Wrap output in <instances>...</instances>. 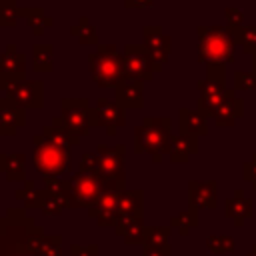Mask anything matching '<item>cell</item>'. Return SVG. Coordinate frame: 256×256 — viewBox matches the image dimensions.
I'll use <instances>...</instances> for the list:
<instances>
[{
    "instance_id": "14",
    "label": "cell",
    "mask_w": 256,
    "mask_h": 256,
    "mask_svg": "<svg viewBox=\"0 0 256 256\" xmlns=\"http://www.w3.org/2000/svg\"><path fill=\"white\" fill-rule=\"evenodd\" d=\"M96 110V124L106 130L108 136H116L118 128L126 124V110L118 106L114 100H104L100 98L94 106Z\"/></svg>"
},
{
    "instance_id": "2",
    "label": "cell",
    "mask_w": 256,
    "mask_h": 256,
    "mask_svg": "<svg viewBox=\"0 0 256 256\" xmlns=\"http://www.w3.org/2000/svg\"><path fill=\"white\" fill-rule=\"evenodd\" d=\"M174 140L172 124L168 116H146L140 126L134 128V152L150 154L156 164L170 152Z\"/></svg>"
},
{
    "instance_id": "32",
    "label": "cell",
    "mask_w": 256,
    "mask_h": 256,
    "mask_svg": "<svg viewBox=\"0 0 256 256\" xmlns=\"http://www.w3.org/2000/svg\"><path fill=\"white\" fill-rule=\"evenodd\" d=\"M170 232H172L170 226H146L144 228V248L146 246H164V244H170L168 242Z\"/></svg>"
},
{
    "instance_id": "27",
    "label": "cell",
    "mask_w": 256,
    "mask_h": 256,
    "mask_svg": "<svg viewBox=\"0 0 256 256\" xmlns=\"http://www.w3.org/2000/svg\"><path fill=\"white\" fill-rule=\"evenodd\" d=\"M44 194H46V190L44 188L42 190L36 188V182L34 180H26L24 186L20 190H16L14 196L24 202V208H28V210H40L42 200H44Z\"/></svg>"
},
{
    "instance_id": "12",
    "label": "cell",
    "mask_w": 256,
    "mask_h": 256,
    "mask_svg": "<svg viewBox=\"0 0 256 256\" xmlns=\"http://www.w3.org/2000/svg\"><path fill=\"white\" fill-rule=\"evenodd\" d=\"M142 46L148 50L156 66H164L172 52V38L162 30V26H144L142 28Z\"/></svg>"
},
{
    "instance_id": "35",
    "label": "cell",
    "mask_w": 256,
    "mask_h": 256,
    "mask_svg": "<svg viewBox=\"0 0 256 256\" xmlns=\"http://www.w3.org/2000/svg\"><path fill=\"white\" fill-rule=\"evenodd\" d=\"M140 224H144V218L142 216H118L116 224H114V230L118 236H128L134 228H138Z\"/></svg>"
},
{
    "instance_id": "45",
    "label": "cell",
    "mask_w": 256,
    "mask_h": 256,
    "mask_svg": "<svg viewBox=\"0 0 256 256\" xmlns=\"http://www.w3.org/2000/svg\"><path fill=\"white\" fill-rule=\"evenodd\" d=\"M152 6H154V0H124V8L128 10L132 8L142 10V8H152Z\"/></svg>"
},
{
    "instance_id": "11",
    "label": "cell",
    "mask_w": 256,
    "mask_h": 256,
    "mask_svg": "<svg viewBox=\"0 0 256 256\" xmlns=\"http://www.w3.org/2000/svg\"><path fill=\"white\" fill-rule=\"evenodd\" d=\"M20 80H26V56L14 44H8L0 54V90L6 92Z\"/></svg>"
},
{
    "instance_id": "23",
    "label": "cell",
    "mask_w": 256,
    "mask_h": 256,
    "mask_svg": "<svg viewBox=\"0 0 256 256\" xmlns=\"http://www.w3.org/2000/svg\"><path fill=\"white\" fill-rule=\"evenodd\" d=\"M242 116H244V100L238 96H230L214 110L212 120L218 126H234V122Z\"/></svg>"
},
{
    "instance_id": "47",
    "label": "cell",
    "mask_w": 256,
    "mask_h": 256,
    "mask_svg": "<svg viewBox=\"0 0 256 256\" xmlns=\"http://www.w3.org/2000/svg\"><path fill=\"white\" fill-rule=\"evenodd\" d=\"M252 72H256V54L252 56Z\"/></svg>"
},
{
    "instance_id": "6",
    "label": "cell",
    "mask_w": 256,
    "mask_h": 256,
    "mask_svg": "<svg viewBox=\"0 0 256 256\" xmlns=\"http://www.w3.org/2000/svg\"><path fill=\"white\" fill-rule=\"evenodd\" d=\"M32 142H34L32 162H34V168L44 178H60L70 168V150L68 148L48 142L42 134H34Z\"/></svg>"
},
{
    "instance_id": "26",
    "label": "cell",
    "mask_w": 256,
    "mask_h": 256,
    "mask_svg": "<svg viewBox=\"0 0 256 256\" xmlns=\"http://www.w3.org/2000/svg\"><path fill=\"white\" fill-rule=\"evenodd\" d=\"M32 68L36 72L54 70V46L52 44H34L32 46Z\"/></svg>"
},
{
    "instance_id": "40",
    "label": "cell",
    "mask_w": 256,
    "mask_h": 256,
    "mask_svg": "<svg viewBox=\"0 0 256 256\" xmlns=\"http://www.w3.org/2000/svg\"><path fill=\"white\" fill-rule=\"evenodd\" d=\"M44 188L50 194H64V196H68V180H62V178H44Z\"/></svg>"
},
{
    "instance_id": "8",
    "label": "cell",
    "mask_w": 256,
    "mask_h": 256,
    "mask_svg": "<svg viewBox=\"0 0 256 256\" xmlns=\"http://www.w3.org/2000/svg\"><path fill=\"white\" fill-rule=\"evenodd\" d=\"M102 192L104 186L96 174L76 170L68 180V208H90Z\"/></svg>"
},
{
    "instance_id": "13",
    "label": "cell",
    "mask_w": 256,
    "mask_h": 256,
    "mask_svg": "<svg viewBox=\"0 0 256 256\" xmlns=\"http://www.w3.org/2000/svg\"><path fill=\"white\" fill-rule=\"evenodd\" d=\"M114 102L124 110H142L144 108V82L124 76L114 88Z\"/></svg>"
},
{
    "instance_id": "18",
    "label": "cell",
    "mask_w": 256,
    "mask_h": 256,
    "mask_svg": "<svg viewBox=\"0 0 256 256\" xmlns=\"http://www.w3.org/2000/svg\"><path fill=\"white\" fill-rule=\"evenodd\" d=\"M224 212L226 218H230L234 222V226H244V222L248 218L254 216V202L250 198L244 196V190H236L224 204Z\"/></svg>"
},
{
    "instance_id": "34",
    "label": "cell",
    "mask_w": 256,
    "mask_h": 256,
    "mask_svg": "<svg viewBox=\"0 0 256 256\" xmlns=\"http://www.w3.org/2000/svg\"><path fill=\"white\" fill-rule=\"evenodd\" d=\"M206 248H208L212 254L232 252V250H234V240H232L230 236H224V234L208 236V238H206Z\"/></svg>"
},
{
    "instance_id": "17",
    "label": "cell",
    "mask_w": 256,
    "mask_h": 256,
    "mask_svg": "<svg viewBox=\"0 0 256 256\" xmlns=\"http://www.w3.org/2000/svg\"><path fill=\"white\" fill-rule=\"evenodd\" d=\"M22 126H26V112L6 96L0 98V136H14Z\"/></svg>"
},
{
    "instance_id": "16",
    "label": "cell",
    "mask_w": 256,
    "mask_h": 256,
    "mask_svg": "<svg viewBox=\"0 0 256 256\" xmlns=\"http://www.w3.org/2000/svg\"><path fill=\"white\" fill-rule=\"evenodd\" d=\"M118 198H120V192L104 190L98 196V200L88 208L90 218H94L98 222V226H112L114 228V224L118 220Z\"/></svg>"
},
{
    "instance_id": "42",
    "label": "cell",
    "mask_w": 256,
    "mask_h": 256,
    "mask_svg": "<svg viewBox=\"0 0 256 256\" xmlns=\"http://www.w3.org/2000/svg\"><path fill=\"white\" fill-rule=\"evenodd\" d=\"M206 78L214 80V82H226V66H222V64L206 66Z\"/></svg>"
},
{
    "instance_id": "46",
    "label": "cell",
    "mask_w": 256,
    "mask_h": 256,
    "mask_svg": "<svg viewBox=\"0 0 256 256\" xmlns=\"http://www.w3.org/2000/svg\"><path fill=\"white\" fill-rule=\"evenodd\" d=\"M246 256H256V244H254V246H252V250H250V252H248V254H246Z\"/></svg>"
},
{
    "instance_id": "28",
    "label": "cell",
    "mask_w": 256,
    "mask_h": 256,
    "mask_svg": "<svg viewBox=\"0 0 256 256\" xmlns=\"http://www.w3.org/2000/svg\"><path fill=\"white\" fill-rule=\"evenodd\" d=\"M70 36H74L84 46H98V32L86 16H82L78 20V24L70 26Z\"/></svg>"
},
{
    "instance_id": "36",
    "label": "cell",
    "mask_w": 256,
    "mask_h": 256,
    "mask_svg": "<svg viewBox=\"0 0 256 256\" xmlns=\"http://www.w3.org/2000/svg\"><path fill=\"white\" fill-rule=\"evenodd\" d=\"M234 90H244V92L256 90V72L236 70L234 72Z\"/></svg>"
},
{
    "instance_id": "31",
    "label": "cell",
    "mask_w": 256,
    "mask_h": 256,
    "mask_svg": "<svg viewBox=\"0 0 256 256\" xmlns=\"http://www.w3.org/2000/svg\"><path fill=\"white\" fill-rule=\"evenodd\" d=\"M44 190H46V188H44ZM66 208H68V196H64V194H50V192L46 190L44 200H42V206H40V210H42L46 216H58V214H62Z\"/></svg>"
},
{
    "instance_id": "29",
    "label": "cell",
    "mask_w": 256,
    "mask_h": 256,
    "mask_svg": "<svg viewBox=\"0 0 256 256\" xmlns=\"http://www.w3.org/2000/svg\"><path fill=\"white\" fill-rule=\"evenodd\" d=\"M168 226H170V228H174V230H178V234L188 236V234H190V230L198 226V210H196V208H188V210H184V212L176 214V216L170 220V224H168Z\"/></svg>"
},
{
    "instance_id": "5",
    "label": "cell",
    "mask_w": 256,
    "mask_h": 256,
    "mask_svg": "<svg viewBox=\"0 0 256 256\" xmlns=\"http://www.w3.org/2000/svg\"><path fill=\"white\" fill-rule=\"evenodd\" d=\"M96 154H98L96 176L100 178L104 190L124 192L126 190V170H124L126 146L124 144H116V146L100 144Z\"/></svg>"
},
{
    "instance_id": "15",
    "label": "cell",
    "mask_w": 256,
    "mask_h": 256,
    "mask_svg": "<svg viewBox=\"0 0 256 256\" xmlns=\"http://www.w3.org/2000/svg\"><path fill=\"white\" fill-rule=\"evenodd\" d=\"M188 202L196 210H212L218 202V184L214 180H190Z\"/></svg>"
},
{
    "instance_id": "21",
    "label": "cell",
    "mask_w": 256,
    "mask_h": 256,
    "mask_svg": "<svg viewBox=\"0 0 256 256\" xmlns=\"http://www.w3.org/2000/svg\"><path fill=\"white\" fill-rule=\"evenodd\" d=\"M0 172L8 182H26V156L22 152H0Z\"/></svg>"
},
{
    "instance_id": "22",
    "label": "cell",
    "mask_w": 256,
    "mask_h": 256,
    "mask_svg": "<svg viewBox=\"0 0 256 256\" xmlns=\"http://www.w3.org/2000/svg\"><path fill=\"white\" fill-rule=\"evenodd\" d=\"M198 152V138L190 136V134H174L168 158L174 164H186L190 160V156H194Z\"/></svg>"
},
{
    "instance_id": "43",
    "label": "cell",
    "mask_w": 256,
    "mask_h": 256,
    "mask_svg": "<svg viewBox=\"0 0 256 256\" xmlns=\"http://www.w3.org/2000/svg\"><path fill=\"white\" fill-rule=\"evenodd\" d=\"M70 256H98V246L96 244H88V246L72 244L70 246Z\"/></svg>"
},
{
    "instance_id": "1",
    "label": "cell",
    "mask_w": 256,
    "mask_h": 256,
    "mask_svg": "<svg viewBox=\"0 0 256 256\" xmlns=\"http://www.w3.org/2000/svg\"><path fill=\"white\" fill-rule=\"evenodd\" d=\"M44 228L26 216L24 208H8L0 218V256H44Z\"/></svg>"
},
{
    "instance_id": "39",
    "label": "cell",
    "mask_w": 256,
    "mask_h": 256,
    "mask_svg": "<svg viewBox=\"0 0 256 256\" xmlns=\"http://www.w3.org/2000/svg\"><path fill=\"white\" fill-rule=\"evenodd\" d=\"M80 172H88V174H96L98 172V154L96 152H84L78 164Z\"/></svg>"
},
{
    "instance_id": "10",
    "label": "cell",
    "mask_w": 256,
    "mask_h": 256,
    "mask_svg": "<svg viewBox=\"0 0 256 256\" xmlns=\"http://www.w3.org/2000/svg\"><path fill=\"white\" fill-rule=\"evenodd\" d=\"M6 98L22 110H40L44 106V82L20 80L6 90Z\"/></svg>"
},
{
    "instance_id": "38",
    "label": "cell",
    "mask_w": 256,
    "mask_h": 256,
    "mask_svg": "<svg viewBox=\"0 0 256 256\" xmlns=\"http://www.w3.org/2000/svg\"><path fill=\"white\" fill-rule=\"evenodd\" d=\"M224 16H226V26H228L230 30H238V28L244 26V14H242L240 8L228 6V8L224 10Z\"/></svg>"
},
{
    "instance_id": "7",
    "label": "cell",
    "mask_w": 256,
    "mask_h": 256,
    "mask_svg": "<svg viewBox=\"0 0 256 256\" xmlns=\"http://www.w3.org/2000/svg\"><path fill=\"white\" fill-rule=\"evenodd\" d=\"M60 116L70 128V132L78 138L88 136L96 124V110L90 106L88 98H62L60 100Z\"/></svg>"
},
{
    "instance_id": "25",
    "label": "cell",
    "mask_w": 256,
    "mask_h": 256,
    "mask_svg": "<svg viewBox=\"0 0 256 256\" xmlns=\"http://www.w3.org/2000/svg\"><path fill=\"white\" fill-rule=\"evenodd\" d=\"M144 192L142 190H124L118 198V216H142Z\"/></svg>"
},
{
    "instance_id": "44",
    "label": "cell",
    "mask_w": 256,
    "mask_h": 256,
    "mask_svg": "<svg viewBox=\"0 0 256 256\" xmlns=\"http://www.w3.org/2000/svg\"><path fill=\"white\" fill-rule=\"evenodd\" d=\"M142 256H172V250H170V244H164V246H146Z\"/></svg>"
},
{
    "instance_id": "48",
    "label": "cell",
    "mask_w": 256,
    "mask_h": 256,
    "mask_svg": "<svg viewBox=\"0 0 256 256\" xmlns=\"http://www.w3.org/2000/svg\"><path fill=\"white\" fill-rule=\"evenodd\" d=\"M0 218H2V216H0Z\"/></svg>"
},
{
    "instance_id": "3",
    "label": "cell",
    "mask_w": 256,
    "mask_h": 256,
    "mask_svg": "<svg viewBox=\"0 0 256 256\" xmlns=\"http://www.w3.org/2000/svg\"><path fill=\"white\" fill-rule=\"evenodd\" d=\"M198 60L206 66L210 64H230L234 62V50H236V36L228 26H198Z\"/></svg>"
},
{
    "instance_id": "37",
    "label": "cell",
    "mask_w": 256,
    "mask_h": 256,
    "mask_svg": "<svg viewBox=\"0 0 256 256\" xmlns=\"http://www.w3.org/2000/svg\"><path fill=\"white\" fill-rule=\"evenodd\" d=\"M196 86H198L200 96H218L226 90V82H214V80H208V78L200 80Z\"/></svg>"
},
{
    "instance_id": "41",
    "label": "cell",
    "mask_w": 256,
    "mask_h": 256,
    "mask_svg": "<svg viewBox=\"0 0 256 256\" xmlns=\"http://www.w3.org/2000/svg\"><path fill=\"white\" fill-rule=\"evenodd\" d=\"M242 178L246 182H250L252 188L256 190V152L252 154V158L248 162H244V166H242Z\"/></svg>"
},
{
    "instance_id": "19",
    "label": "cell",
    "mask_w": 256,
    "mask_h": 256,
    "mask_svg": "<svg viewBox=\"0 0 256 256\" xmlns=\"http://www.w3.org/2000/svg\"><path fill=\"white\" fill-rule=\"evenodd\" d=\"M40 134H42L48 142H52V144H56V146H62V148H68V150H70L72 146H78V144H80V138L70 132V128H68L66 122L62 120V116H54V118H52V124L42 126Z\"/></svg>"
},
{
    "instance_id": "4",
    "label": "cell",
    "mask_w": 256,
    "mask_h": 256,
    "mask_svg": "<svg viewBox=\"0 0 256 256\" xmlns=\"http://www.w3.org/2000/svg\"><path fill=\"white\" fill-rule=\"evenodd\" d=\"M88 70L100 88H116L124 78L122 52L114 44H98L88 54Z\"/></svg>"
},
{
    "instance_id": "24",
    "label": "cell",
    "mask_w": 256,
    "mask_h": 256,
    "mask_svg": "<svg viewBox=\"0 0 256 256\" xmlns=\"http://www.w3.org/2000/svg\"><path fill=\"white\" fill-rule=\"evenodd\" d=\"M18 16L26 20L28 28L32 30L34 36H42L46 32V28H50L54 24V20L50 16L44 14V10L40 6H32V8H18Z\"/></svg>"
},
{
    "instance_id": "9",
    "label": "cell",
    "mask_w": 256,
    "mask_h": 256,
    "mask_svg": "<svg viewBox=\"0 0 256 256\" xmlns=\"http://www.w3.org/2000/svg\"><path fill=\"white\" fill-rule=\"evenodd\" d=\"M122 68L124 76L136 78L140 82H148L154 78L156 72L162 68L156 66V62L150 58L148 50L142 44H126L122 50Z\"/></svg>"
},
{
    "instance_id": "30",
    "label": "cell",
    "mask_w": 256,
    "mask_h": 256,
    "mask_svg": "<svg viewBox=\"0 0 256 256\" xmlns=\"http://www.w3.org/2000/svg\"><path fill=\"white\" fill-rule=\"evenodd\" d=\"M236 36V44L246 52V54H256V26L254 24H244L238 30H232Z\"/></svg>"
},
{
    "instance_id": "33",
    "label": "cell",
    "mask_w": 256,
    "mask_h": 256,
    "mask_svg": "<svg viewBox=\"0 0 256 256\" xmlns=\"http://www.w3.org/2000/svg\"><path fill=\"white\" fill-rule=\"evenodd\" d=\"M20 16L16 0H0V28H14Z\"/></svg>"
},
{
    "instance_id": "20",
    "label": "cell",
    "mask_w": 256,
    "mask_h": 256,
    "mask_svg": "<svg viewBox=\"0 0 256 256\" xmlns=\"http://www.w3.org/2000/svg\"><path fill=\"white\" fill-rule=\"evenodd\" d=\"M178 128L180 134H190V136H206L208 134V118L202 116L198 110L190 108H180L178 110Z\"/></svg>"
}]
</instances>
